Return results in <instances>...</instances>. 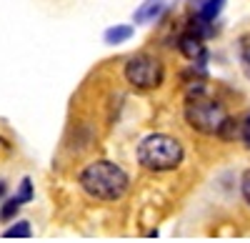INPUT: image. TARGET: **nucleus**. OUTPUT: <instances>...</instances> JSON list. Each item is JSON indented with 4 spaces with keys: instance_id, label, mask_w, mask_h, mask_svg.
I'll use <instances>...</instances> for the list:
<instances>
[{
    "instance_id": "1",
    "label": "nucleus",
    "mask_w": 250,
    "mask_h": 243,
    "mask_svg": "<svg viewBox=\"0 0 250 243\" xmlns=\"http://www.w3.org/2000/svg\"><path fill=\"white\" fill-rule=\"evenodd\" d=\"M185 120L198 133L220 135L223 126L230 120V115H228L220 100H215L203 86H193L185 98Z\"/></svg>"
},
{
    "instance_id": "2",
    "label": "nucleus",
    "mask_w": 250,
    "mask_h": 243,
    "mask_svg": "<svg viewBox=\"0 0 250 243\" xmlns=\"http://www.w3.org/2000/svg\"><path fill=\"white\" fill-rule=\"evenodd\" d=\"M128 173L110 160H95L80 171V186L98 200H118L128 191Z\"/></svg>"
},
{
    "instance_id": "3",
    "label": "nucleus",
    "mask_w": 250,
    "mask_h": 243,
    "mask_svg": "<svg viewBox=\"0 0 250 243\" xmlns=\"http://www.w3.org/2000/svg\"><path fill=\"white\" fill-rule=\"evenodd\" d=\"M138 160L143 168L148 171H173L180 166L183 160V146L173 135H165V133H150L140 140L138 146Z\"/></svg>"
},
{
    "instance_id": "4",
    "label": "nucleus",
    "mask_w": 250,
    "mask_h": 243,
    "mask_svg": "<svg viewBox=\"0 0 250 243\" xmlns=\"http://www.w3.org/2000/svg\"><path fill=\"white\" fill-rule=\"evenodd\" d=\"M165 78V68L155 55L138 53L125 63V80L138 90H155Z\"/></svg>"
},
{
    "instance_id": "5",
    "label": "nucleus",
    "mask_w": 250,
    "mask_h": 243,
    "mask_svg": "<svg viewBox=\"0 0 250 243\" xmlns=\"http://www.w3.org/2000/svg\"><path fill=\"white\" fill-rule=\"evenodd\" d=\"M178 3V0H145V3L135 10L133 20L138 25H145V23H153V20H158L163 13H168L173 5Z\"/></svg>"
},
{
    "instance_id": "6",
    "label": "nucleus",
    "mask_w": 250,
    "mask_h": 243,
    "mask_svg": "<svg viewBox=\"0 0 250 243\" xmlns=\"http://www.w3.org/2000/svg\"><path fill=\"white\" fill-rule=\"evenodd\" d=\"M190 5H193L198 20H203V23H213V20L220 15L225 0H190Z\"/></svg>"
},
{
    "instance_id": "7",
    "label": "nucleus",
    "mask_w": 250,
    "mask_h": 243,
    "mask_svg": "<svg viewBox=\"0 0 250 243\" xmlns=\"http://www.w3.org/2000/svg\"><path fill=\"white\" fill-rule=\"evenodd\" d=\"M178 48H180V53H183L185 58H190V60H198V58H203V55H205L203 38H200V35H195L193 30H188L185 35H180Z\"/></svg>"
},
{
    "instance_id": "8",
    "label": "nucleus",
    "mask_w": 250,
    "mask_h": 243,
    "mask_svg": "<svg viewBox=\"0 0 250 243\" xmlns=\"http://www.w3.org/2000/svg\"><path fill=\"white\" fill-rule=\"evenodd\" d=\"M133 35V28L130 25H115V28H108L105 30V43L108 45H118V43H125Z\"/></svg>"
},
{
    "instance_id": "9",
    "label": "nucleus",
    "mask_w": 250,
    "mask_h": 243,
    "mask_svg": "<svg viewBox=\"0 0 250 243\" xmlns=\"http://www.w3.org/2000/svg\"><path fill=\"white\" fill-rule=\"evenodd\" d=\"M3 236H5V238H30L33 231H30V223H28V221H20V223H15L13 228H8Z\"/></svg>"
},
{
    "instance_id": "10",
    "label": "nucleus",
    "mask_w": 250,
    "mask_h": 243,
    "mask_svg": "<svg viewBox=\"0 0 250 243\" xmlns=\"http://www.w3.org/2000/svg\"><path fill=\"white\" fill-rule=\"evenodd\" d=\"M20 206H23V203H20V198H18V196H15V198H10L8 203H5L3 208H0V221H10V218L20 211Z\"/></svg>"
},
{
    "instance_id": "11",
    "label": "nucleus",
    "mask_w": 250,
    "mask_h": 243,
    "mask_svg": "<svg viewBox=\"0 0 250 243\" xmlns=\"http://www.w3.org/2000/svg\"><path fill=\"white\" fill-rule=\"evenodd\" d=\"M18 198H20V203H28V200H33V183H30V178H23L20 191H18Z\"/></svg>"
},
{
    "instance_id": "12",
    "label": "nucleus",
    "mask_w": 250,
    "mask_h": 243,
    "mask_svg": "<svg viewBox=\"0 0 250 243\" xmlns=\"http://www.w3.org/2000/svg\"><path fill=\"white\" fill-rule=\"evenodd\" d=\"M240 60L245 66V73L250 75V38H243L240 40Z\"/></svg>"
},
{
    "instance_id": "13",
    "label": "nucleus",
    "mask_w": 250,
    "mask_h": 243,
    "mask_svg": "<svg viewBox=\"0 0 250 243\" xmlns=\"http://www.w3.org/2000/svg\"><path fill=\"white\" fill-rule=\"evenodd\" d=\"M240 191H243L245 203L250 206V171H245V173H243V180H240Z\"/></svg>"
},
{
    "instance_id": "14",
    "label": "nucleus",
    "mask_w": 250,
    "mask_h": 243,
    "mask_svg": "<svg viewBox=\"0 0 250 243\" xmlns=\"http://www.w3.org/2000/svg\"><path fill=\"white\" fill-rule=\"evenodd\" d=\"M240 138H243V143L250 148V115L245 118V123L240 126Z\"/></svg>"
},
{
    "instance_id": "15",
    "label": "nucleus",
    "mask_w": 250,
    "mask_h": 243,
    "mask_svg": "<svg viewBox=\"0 0 250 243\" xmlns=\"http://www.w3.org/2000/svg\"><path fill=\"white\" fill-rule=\"evenodd\" d=\"M5 193V183H0V196H3Z\"/></svg>"
}]
</instances>
